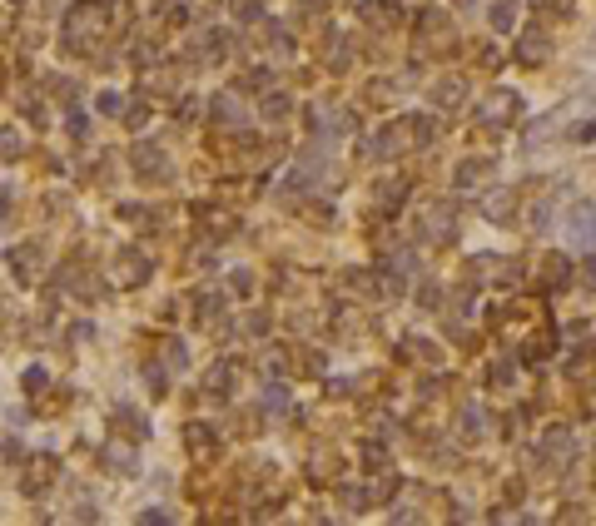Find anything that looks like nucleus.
<instances>
[{"mask_svg":"<svg viewBox=\"0 0 596 526\" xmlns=\"http://www.w3.org/2000/svg\"><path fill=\"white\" fill-rule=\"evenodd\" d=\"M572 243H582V248H596V223H592V209H582V218H572Z\"/></svg>","mask_w":596,"mask_h":526,"instance_id":"nucleus-1","label":"nucleus"}]
</instances>
